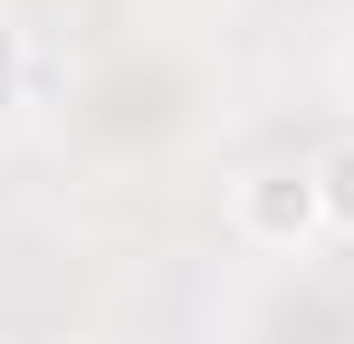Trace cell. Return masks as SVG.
Here are the masks:
<instances>
[{
  "label": "cell",
  "mask_w": 354,
  "mask_h": 344,
  "mask_svg": "<svg viewBox=\"0 0 354 344\" xmlns=\"http://www.w3.org/2000/svg\"><path fill=\"white\" fill-rule=\"evenodd\" d=\"M230 220H239V239H259V249H306V239L326 229L316 163H259V172H239Z\"/></svg>",
  "instance_id": "obj_1"
},
{
  "label": "cell",
  "mask_w": 354,
  "mask_h": 344,
  "mask_svg": "<svg viewBox=\"0 0 354 344\" xmlns=\"http://www.w3.org/2000/svg\"><path fill=\"white\" fill-rule=\"evenodd\" d=\"M316 201H326V229L354 239V134H335V144L316 153Z\"/></svg>",
  "instance_id": "obj_2"
},
{
  "label": "cell",
  "mask_w": 354,
  "mask_h": 344,
  "mask_svg": "<svg viewBox=\"0 0 354 344\" xmlns=\"http://www.w3.org/2000/svg\"><path fill=\"white\" fill-rule=\"evenodd\" d=\"M10 77H19V67H10V39H0V106H10Z\"/></svg>",
  "instance_id": "obj_3"
}]
</instances>
